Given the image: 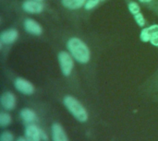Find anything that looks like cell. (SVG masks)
Listing matches in <instances>:
<instances>
[{"mask_svg": "<svg viewBox=\"0 0 158 141\" xmlns=\"http://www.w3.org/2000/svg\"><path fill=\"white\" fill-rule=\"evenodd\" d=\"M66 49L70 53L75 61L80 65H88L92 60V50L90 45L80 36L71 35L66 39Z\"/></svg>", "mask_w": 158, "mask_h": 141, "instance_id": "cell-1", "label": "cell"}, {"mask_svg": "<svg viewBox=\"0 0 158 141\" xmlns=\"http://www.w3.org/2000/svg\"><path fill=\"white\" fill-rule=\"evenodd\" d=\"M63 103L68 111L81 123H85L89 119V114L82 103L71 95H66L63 98Z\"/></svg>", "mask_w": 158, "mask_h": 141, "instance_id": "cell-2", "label": "cell"}, {"mask_svg": "<svg viewBox=\"0 0 158 141\" xmlns=\"http://www.w3.org/2000/svg\"><path fill=\"white\" fill-rule=\"evenodd\" d=\"M58 65L64 77L69 78L72 75L75 67V59L67 49H61L56 53Z\"/></svg>", "mask_w": 158, "mask_h": 141, "instance_id": "cell-3", "label": "cell"}, {"mask_svg": "<svg viewBox=\"0 0 158 141\" xmlns=\"http://www.w3.org/2000/svg\"><path fill=\"white\" fill-rule=\"evenodd\" d=\"M128 10L133 17L134 21L140 28H144L147 26V20L141 10V5L135 0H125Z\"/></svg>", "mask_w": 158, "mask_h": 141, "instance_id": "cell-4", "label": "cell"}, {"mask_svg": "<svg viewBox=\"0 0 158 141\" xmlns=\"http://www.w3.org/2000/svg\"><path fill=\"white\" fill-rule=\"evenodd\" d=\"M19 32L15 28H9L3 30L0 34V51L3 50V46H11L19 39Z\"/></svg>", "mask_w": 158, "mask_h": 141, "instance_id": "cell-5", "label": "cell"}, {"mask_svg": "<svg viewBox=\"0 0 158 141\" xmlns=\"http://www.w3.org/2000/svg\"><path fill=\"white\" fill-rule=\"evenodd\" d=\"M23 29L26 32L33 36H41L44 33L43 26L32 18H25L23 19Z\"/></svg>", "mask_w": 158, "mask_h": 141, "instance_id": "cell-6", "label": "cell"}, {"mask_svg": "<svg viewBox=\"0 0 158 141\" xmlns=\"http://www.w3.org/2000/svg\"><path fill=\"white\" fill-rule=\"evenodd\" d=\"M21 9L28 14L36 15L43 13L45 9V6L44 2L35 0H24L21 3Z\"/></svg>", "mask_w": 158, "mask_h": 141, "instance_id": "cell-7", "label": "cell"}, {"mask_svg": "<svg viewBox=\"0 0 158 141\" xmlns=\"http://www.w3.org/2000/svg\"><path fill=\"white\" fill-rule=\"evenodd\" d=\"M14 87L19 92H20L24 95H32L35 92L34 85L31 81L25 79L23 78H20V77H18L15 79Z\"/></svg>", "mask_w": 158, "mask_h": 141, "instance_id": "cell-8", "label": "cell"}, {"mask_svg": "<svg viewBox=\"0 0 158 141\" xmlns=\"http://www.w3.org/2000/svg\"><path fill=\"white\" fill-rule=\"evenodd\" d=\"M0 103L4 110L6 111H12L15 109L17 104V98L16 95L12 91H5L2 93L0 97Z\"/></svg>", "mask_w": 158, "mask_h": 141, "instance_id": "cell-9", "label": "cell"}, {"mask_svg": "<svg viewBox=\"0 0 158 141\" xmlns=\"http://www.w3.org/2000/svg\"><path fill=\"white\" fill-rule=\"evenodd\" d=\"M25 138L28 141H41V128L35 124H28L25 128Z\"/></svg>", "mask_w": 158, "mask_h": 141, "instance_id": "cell-10", "label": "cell"}, {"mask_svg": "<svg viewBox=\"0 0 158 141\" xmlns=\"http://www.w3.org/2000/svg\"><path fill=\"white\" fill-rule=\"evenodd\" d=\"M52 139L53 141H69L66 131L63 127L58 123H54L52 125Z\"/></svg>", "mask_w": 158, "mask_h": 141, "instance_id": "cell-11", "label": "cell"}, {"mask_svg": "<svg viewBox=\"0 0 158 141\" xmlns=\"http://www.w3.org/2000/svg\"><path fill=\"white\" fill-rule=\"evenodd\" d=\"M87 0H60L62 6L70 11L83 8Z\"/></svg>", "mask_w": 158, "mask_h": 141, "instance_id": "cell-12", "label": "cell"}, {"mask_svg": "<svg viewBox=\"0 0 158 141\" xmlns=\"http://www.w3.org/2000/svg\"><path fill=\"white\" fill-rule=\"evenodd\" d=\"M20 118L27 124H33L37 120L36 113L31 108H23L19 112Z\"/></svg>", "mask_w": 158, "mask_h": 141, "instance_id": "cell-13", "label": "cell"}, {"mask_svg": "<svg viewBox=\"0 0 158 141\" xmlns=\"http://www.w3.org/2000/svg\"><path fill=\"white\" fill-rule=\"evenodd\" d=\"M146 29L150 34V43L158 48V24H152L146 26Z\"/></svg>", "mask_w": 158, "mask_h": 141, "instance_id": "cell-14", "label": "cell"}, {"mask_svg": "<svg viewBox=\"0 0 158 141\" xmlns=\"http://www.w3.org/2000/svg\"><path fill=\"white\" fill-rule=\"evenodd\" d=\"M141 5L148 7L151 11H153L158 18V0H138Z\"/></svg>", "mask_w": 158, "mask_h": 141, "instance_id": "cell-15", "label": "cell"}, {"mask_svg": "<svg viewBox=\"0 0 158 141\" xmlns=\"http://www.w3.org/2000/svg\"><path fill=\"white\" fill-rule=\"evenodd\" d=\"M12 122V117L11 115L5 111H1L0 113V127L2 128H5L6 127H8Z\"/></svg>", "mask_w": 158, "mask_h": 141, "instance_id": "cell-16", "label": "cell"}, {"mask_svg": "<svg viewBox=\"0 0 158 141\" xmlns=\"http://www.w3.org/2000/svg\"><path fill=\"white\" fill-rule=\"evenodd\" d=\"M106 0H87L83 9L85 11H92L94 8H96L101 3L105 2Z\"/></svg>", "mask_w": 158, "mask_h": 141, "instance_id": "cell-17", "label": "cell"}, {"mask_svg": "<svg viewBox=\"0 0 158 141\" xmlns=\"http://www.w3.org/2000/svg\"><path fill=\"white\" fill-rule=\"evenodd\" d=\"M0 141H14V135L8 130H5L0 135Z\"/></svg>", "mask_w": 158, "mask_h": 141, "instance_id": "cell-18", "label": "cell"}, {"mask_svg": "<svg viewBox=\"0 0 158 141\" xmlns=\"http://www.w3.org/2000/svg\"><path fill=\"white\" fill-rule=\"evenodd\" d=\"M41 139L43 141H48L49 140V138H48V136L46 135V133L43 130V129H41Z\"/></svg>", "mask_w": 158, "mask_h": 141, "instance_id": "cell-19", "label": "cell"}, {"mask_svg": "<svg viewBox=\"0 0 158 141\" xmlns=\"http://www.w3.org/2000/svg\"><path fill=\"white\" fill-rule=\"evenodd\" d=\"M16 141H28V140H27V139H26V138H24V137H19V138H18V139H17V140Z\"/></svg>", "mask_w": 158, "mask_h": 141, "instance_id": "cell-20", "label": "cell"}, {"mask_svg": "<svg viewBox=\"0 0 158 141\" xmlns=\"http://www.w3.org/2000/svg\"><path fill=\"white\" fill-rule=\"evenodd\" d=\"M35 1H40V2H44V0H35Z\"/></svg>", "mask_w": 158, "mask_h": 141, "instance_id": "cell-21", "label": "cell"}]
</instances>
